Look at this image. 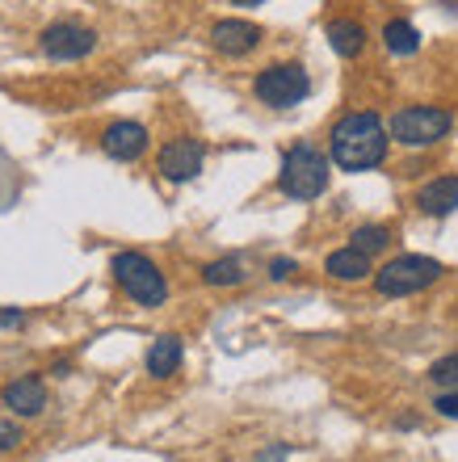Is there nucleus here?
<instances>
[{
  "instance_id": "1",
  "label": "nucleus",
  "mask_w": 458,
  "mask_h": 462,
  "mask_svg": "<svg viewBox=\"0 0 458 462\" xmlns=\"http://www.w3.org/2000/svg\"><path fill=\"white\" fill-rule=\"evenodd\" d=\"M387 126L379 114L370 110H358V114H345V118L332 126L328 134V152H332V164L345 172H366V169H379L387 160Z\"/></svg>"
},
{
  "instance_id": "2",
  "label": "nucleus",
  "mask_w": 458,
  "mask_h": 462,
  "mask_svg": "<svg viewBox=\"0 0 458 462\" xmlns=\"http://www.w3.org/2000/svg\"><path fill=\"white\" fill-rule=\"evenodd\" d=\"M277 185L286 198H299V202H312L328 189V156L312 143H294L282 156V172H277Z\"/></svg>"
},
{
  "instance_id": "3",
  "label": "nucleus",
  "mask_w": 458,
  "mask_h": 462,
  "mask_svg": "<svg viewBox=\"0 0 458 462\" xmlns=\"http://www.w3.org/2000/svg\"><path fill=\"white\" fill-rule=\"evenodd\" d=\"M109 273L139 307H160L169 299V282H164V273L144 253H118L109 261Z\"/></svg>"
},
{
  "instance_id": "4",
  "label": "nucleus",
  "mask_w": 458,
  "mask_h": 462,
  "mask_svg": "<svg viewBox=\"0 0 458 462\" xmlns=\"http://www.w3.org/2000/svg\"><path fill=\"white\" fill-rule=\"evenodd\" d=\"M442 273H446L442 261L408 253V256L387 261V265L374 273V286H379V294H387V299H404V294H416V291H425V286H434Z\"/></svg>"
},
{
  "instance_id": "5",
  "label": "nucleus",
  "mask_w": 458,
  "mask_h": 462,
  "mask_svg": "<svg viewBox=\"0 0 458 462\" xmlns=\"http://www.w3.org/2000/svg\"><path fill=\"white\" fill-rule=\"evenodd\" d=\"M253 93L269 110H290V106H299L312 93V76L303 72L299 63H269V68L257 72Z\"/></svg>"
},
{
  "instance_id": "6",
  "label": "nucleus",
  "mask_w": 458,
  "mask_h": 462,
  "mask_svg": "<svg viewBox=\"0 0 458 462\" xmlns=\"http://www.w3.org/2000/svg\"><path fill=\"white\" fill-rule=\"evenodd\" d=\"M454 126V114L442 106H408L391 118V139L404 147H434Z\"/></svg>"
},
{
  "instance_id": "7",
  "label": "nucleus",
  "mask_w": 458,
  "mask_h": 462,
  "mask_svg": "<svg viewBox=\"0 0 458 462\" xmlns=\"http://www.w3.org/2000/svg\"><path fill=\"white\" fill-rule=\"evenodd\" d=\"M42 51H47L51 60H60V63H76V60H85V55H93L97 51V34L89 30V25L55 22V25L42 30Z\"/></svg>"
},
{
  "instance_id": "8",
  "label": "nucleus",
  "mask_w": 458,
  "mask_h": 462,
  "mask_svg": "<svg viewBox=\"0 0 458 462\" xmlns=\"http://www.w3.org/2000/svg\"><path fill=\"white\" fill-rule=\"evenodd\" d=\"M202 160H206V147L198 143V139H169V143L160 147V160H156V169L164 181L173 185H182V181H193L198 172H202Z\"/></svg>"
},
{
  "instance_id": "9",
  "label": "nucleus",
  "mask_w": 458,
  "mask_h": 462,
  "mask_svg": "<svg viewBox=\"0 0 458 462\" xmlns=\"http://www.w3.org/2000/svg\"><path fill=\"white\" fill-rule=\"evenodd\" d=\"M261 25L253 22H240V17H223V22H215V30H210V47L219 51V55H228V60H244V55H253L257 47H261Z\"/></svg>"
},
{
  "instance_id": "10",
  "label": "nucleus",
  "mask_w": 458,
  "mask_h": 462,
  "mask_svg": "<svg viewBox=\"0 0 458 462\" xmlns=\"http://www.w3.org/2000/svg\"><path fill=\"white\" fill-rule=\"evenodd\" d=\"M101 147H106L109 160H122V164H131V160H139L147 152V126H139V122H109L106 134H101Z\"/></svg>"
},
{
  "instance_id": "11",
  "label": "nucleus",
  "mask_w": 458,
  "mask_h": 462,
  "mask_svg": "<svg viewBox=\"0 0 458 462\" xmlns=\"http://www.w3.org/2000/svg\"><path fill=\"white\" fill-rule=\"evenodd\" d=\"M416 207H421L425 215H434V219L454 215L458 210V177L454 172H450V177H434L429 185H421V189H416Z\"/></svg>"
},
{
  "instance_id": "12",
  "label": "nucleus",
  "mask_w": 458,
  "mask_h": 462,
  "mask_svg": "<svg viewBox=\"0 0 458 462\" xmlns=\"http://www.w3.org/2000/svg\"><path fill=\"white\" fill-rule=\"evenodd\" d=\"M5 408L17 416H38L47 408V387H42V378L25 374V378H17V383H9V387H5Z\"/></svg>"
},
{
  "instance_id": "13",
  "label": "nucleus",
  "mask_w": 458,
  "mask_h": 462,
  "mask_svg": "<svg viewBox=\"0 0 458 462\" xmlns=\"http://www.w3.org/2000/svg\"><path fill=\"white\" fill-rule=\"evenodd\" d=\"M328 42L337 51L341 60H358L366 51V30L362 22H353V17H337V22H328Z\"/></svg>"
},
{
  "instance_id": "14",
  "label": "nucleus",
  "mask_w": 458,
  "mask_h": 462,
  "mask_svg": "<svg viewBox=\"0 0 458 462\" xmlns=\"http://www.w3.org/2000/svg\"><path fill=\"white\" fill-rule=\"evenodd\" d=\"M324 269L337 282H362L370 278V256H362L358 248H337V253H328Z\"/></svg>"
},
{
  "instance_id": "15",
  "label": "nucleus",
  "mask_w": 458,
  "mask_h": 462,
  "mask_svg": "<svg viewBox=\"0 0 458 462\" xmlns=\"http://www.w3.org/2000/svg\"><path fill=\"white\" fill-rule=\"evenodd\" d=\"M177 365H182V341H177V337L152 341V349H147V374L169 378V374H177Z\"/></svg>"
},
{
  "instance_id": "16",
  "label": "nucleus",
  "mask_w": 458,
  "mask_h": 462,
  "mask_svg": "<svg viewBox=\"0 0 458 462\" xmlns=\"http://www.w3.org/2000/svg\"><path fill=\"white\" fill-rule=\"evenodd\" d=\"M383 42L391 55H416L421 51V30L412 22H404V17H396V22L383 25Z\"/></svg>"
},
{
  "instance_id": "17",
  "label": "nucleus",
  "mask_w": 458,
  "mask_h": 462,
  "mask_svg": "<svg viewBox=\"0 0 458 462\" xmlns=\"http://www.w3.org/2000/svg\"><path fill=\"white\" fill-rule=\"evenodd\" d=\"M202 282L206 286H240L244 282V265L236 256H223V261H210L202 269Z\"/></svg>"
},
{
  "instance_id": "18",
  "label": "nucleus",
  "mask_w": 458,
  "mask_h": 462,
  "mask_svg": "<svg viewBox=\"0 0 458 462\" xmlns=\"http://www.w3.org/2000/svg\"><path fill=\"white\" fill-rule=\"evenodd\" d=\"M387 244H391V231L379 227V223H370V227H358L350 236V248H358L362 256H374V253H383Z\"/></svg>"
},
{
  "instance_id": "19",
  "label": "nucleus",
  "mask_w": 458,
  "mask_h": 462,
  "mask_svg": "<svg viewBox=\"0 0 458 462\" xmlns=\"http://www.w3.org/2000/svg\"><path fill=\"white\" fill-rule=\"evenodd\" d=\"M429 378H434L437 387H458V353H450V357H442V362H434V370H429Z\"/></svg>"
},
{
  "instance_id": "20",
  "label": "nucleus",
  "mask_w": 458,
  "mask_h": 462,
  "mask_svg": "<svg viewBox=\"0 0 458 462\" xmlns=\"http://www.w3.org/2000/svg\"><path fill=\"white\" fill-rule=\"evenodd\" d=\"M22 446V429L13 425V420H0V454H9Z\"/></svg>"
},
{
  "instance_id": "21",
  "label": "nucleus",
  "mask_w": 458,
  "mask_h": 462,
  "mask_svg": "<svg viewBox=\"0 0 458 462\" xmlns=\"http://www.w3.org/2000/svg\"><path fill=\"white\" fill-rule=\"evenodd\" d=\"M442 416H450V420H458V391H446V395H437V403H434Z\"/></svg>"
},
{
  "instance_id": "22",
  "label": "nucleus",
  "mask_w": 458,
  "mask_h": 462,
  "mask_svg": "<svg viewBox=\"0 0 458 462\" xmlns=\"http://www.w3.org/2000/svg\"><path fill=\"white\" fill-rule=\"evenodd\" d=\"M294 269H299V265H294L290 256H277L274 265H269V278H274V282H286L290 273H294Z\"/></svg>"
},
{
  "instance_id": "23",
  "label": "nucleus",
  "mask_w": 458,
  "mask_h": 462,
  "mask_svg": "<svg viewBox=\"0 0 458 462\" xmlns=\"http://www.w3.org/2000/svg\"><path fill=\"white\" fill-rule=\"evenodd\" d=\"M22 324H25V311H17V307H0V332L22 328Z\"/></svg>"
},
{
  "instance_id": "24",
  "label": "nucleus",
  "mask_w": 458,
  "mask_h": 462,
  "mask_svg": "<svg viewBox=\"0 0 458 462\" xmlns=\"http://www.w3.org/2000/svg\"><path fill=\"white\" fill-rule=\"evenodd\" d=\"M286 454H290V446H286V441H277V446H269V450L261 454L257 462H286Z\"/></svg>"
},
{
  "instance_id": "25",
  "label": "nucleus",
  "mask_w": 458,
  "mask_h": 462,
  "mask_svg": "<svg viewBox=\"0 0 458 462\" xmlns=\"http://www.w3.org/2000/svg\"><path fill=\"white\" fill-rule=\"evenodd\" d=\"M231 5H240V9H257V5H266V0H231Z\"/></svg>"
}]
</instances>
